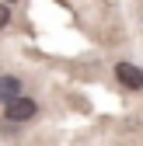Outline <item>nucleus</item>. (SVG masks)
Here are the masks:
<instances>
[{
  "mask_svg": "<svg viewBox=\"0 0 143 146\" xmlns=\"http://www.w3.org/2000/svg\"><path fill=\"white\" fill-rule=\"evenodd\" d=\"M39 115V104H35L31 98H21L17 94L14 101H7V122H28Z\"/></svg>",
  "mask_w": 143,
  "mask_h": 146,
  "instance_id": "1",
  "label": "nucleus"
},
{
  "mask_svg": "<svg viewBox=\"0 0 143 146\" xmlns=\"http://www.w3.org/2000/svg\"><path fill=\"white\" fill-rule=\"evenodd\" d=\"M115 80L126 87V90H143V70L122 59V63H115Z\"/></svg>",
  "mask_w": 143,
  "mask_h": 146,
  "instance_id": "2",
  "label": "nucleus"
},
{
  "mask_svg": "<svg viewBox=\"0 0 143 146\" xmlns=\"http://www.w3.org/2000/svg\"><path fill=\"white\" fill-rule=\"evenodd\" d=\"M17 94H21V80H17V77H7V73H4V77H0V101H14Z\"/></svg>",
  "mask_w": 143,
  "mask_h": 146,
  "instance_id": "3",
  "label": "nucleus"
},
{
  "mask_svg": "<svg viewBox=\"0 0 143 146\" xmlns=\"http://www.w3.org/2000/svg\"><path fill=\"white\" fill-rule=\"evenodd\" d=\"M7 21H11V7L0 4V28H7Z\"/></svg>",
  "mask_w": 143,
  "mask_h": 146,
  "instance_id": "4",
  "label": "nucleus"
}]
</instances>
